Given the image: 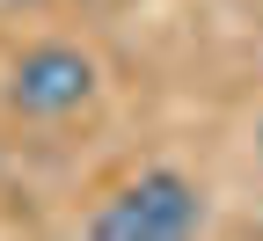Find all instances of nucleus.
I'll return each instance as SVG.
<instances>
[{
    "mask_svg": "<svg viewBox=\"0 0 263 241\" xmlns=\"http://www.w3.org/2000/svg\"><path fill=\"white\" fill-rule=\"evenodd\" d=\"M197 227H205V190L183 168H146V176H132L117 197H103L88 212L95 241H183Z\"/></svg>",
    "mask_w": 263,
    "mask_h": 241,
    "instance_id": "obj_1",
    "label": "nucleus"
},
{
    "mask_svg": "<svg viewBox=\"0 0 263 241\" xmlns=\"http://www.w3.org/2000/svg\"><path fill=\"white\" fill-rule=\"evenodd\" d=\"M95 88H103V73H95V59L81 44H66V37H44V44H29L15 66H8V110L29 117V124H59V117H73L95 102Z\"/></svg>",
    "mask_w": 263,
    "mask_h": 241,
    "instance_id": "obj_2",
    "label": "nucleus"
},
{
    "mask_svg": "<svg viewBox=\"0 0 263 241\" xmlns=\"http://www.w3.org/2000/svg\"><path fill=\"white\" fill-rule=\"evenodd\" d=\"M256 154H263V117H256Z\"/></svg>",
    "mask_w": 263,
    "mask_h": 241,
    "instance_id": "obj_3",
    "label": "nucleus"
}]
</instances>
